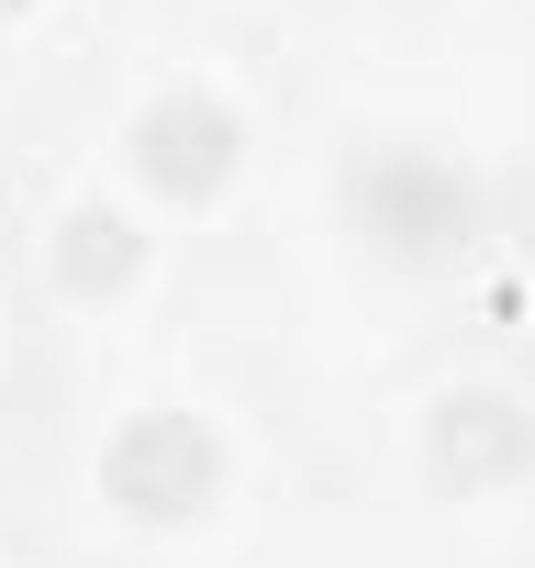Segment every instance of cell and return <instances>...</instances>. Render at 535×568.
Masks as SVG:
<instances>
[{
	"label": "cell",
	"instance_id": "6da1fadb",
	"mask_svg": "<svg viewBox=\"0 0 535 568\" xmlns=\"http://www.w3.org/2000/svg\"><path fill=\"white\" fill-rule=\"evenodd\" d=\"M212 479H223V446H212V424H190V413H134V424L101 446V490H112L123 513H145V524L201 513Z\"/></svg>",
	"mask_w": 535,
	"mask_h": 568
},
{
	"label": "cell",
	"instance_id": "7a4b0ae2",
	"mask_svg": "<svg viewBox=\"0 0 535 568\" xmlns=\"http://www.w3.org/2000/svg\"><path fill=\"white\" fill-rule=\"evenodd\" d=\"M134 168H145L157 190H179V201L223 190V168H234V112H223L212 90H168V101H145V123H134Z\"/></svg>",
	"mask_w": 535,
	"mask_h": 568
},
{
	"label": "cell",
	"instance_id": "3957f363",
	"mask_svg": "<svg viewBox=\"0 0 535 568\" xmlns=\"http://www.w3.org/2000/svg\"><path fill=\"white\" fill-rule=\"evenodd\" d=\"M524 457V413H513V390H457L446 413H435V468H457V479H502Z\"/></svg>",
	"mask_w": 535,
	"mask_h": 568
},
{
	"label": "cell",
	"instance_id": "277c9868",
	"mask_svg": "<svg viewBox=\"0 0 535 568\" xmlns=\"http://www.w3.org/2000/svg\"><path fill=\"white\" fill-rule=\"evenodd\" d=\"M357 201L391 223V245H435V234L468 223V190L446 168H380V179H357Z\"/></svg>",
	"mask_w": 535,
	"mask_h": 568
},
{
	"label": "cell",
	"instance_id": "5b68a950",
	"mask_svg": "<svg viewBox=\"0 0 535 568\" xmlns=\"http://www.w3.org/2000/svg\"><path fill=\"white\" fill-rule=\"evenodd\" d=\"M134 223L112 212V201H68V223H57V278H68V291H123V278H134Z\"/></svg>",
	"mask_w": 535,
	"mask_h": 568
}]
</instances>
